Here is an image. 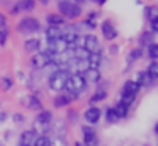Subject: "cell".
<instances>
[{
	"mask_svg": "<svg viewBox=\"0 0 158 146\" xmlns=\"http://www.w3.org/2000/svg\"><path fill=\"white\" fill-rule=\"evenodd\" d=\"M0 146H4V143H2V141H0Z\"/></svg>",
	"mask_w": 158,
	"mask_h": 146,
	"instance_id": "cell-43",
	"label": "cell"
},
{
	"mask_svg": "<svg viewBox=\"0 0 158 146\" xmlns=\"http://www.w3.org/2000/svg\"><path fill=\"white\" fill-rule=\"evenodd\" d=\"M144 15H146L148 19L156 17V7H146V9H144Z\"/></svg>",
	"mask_w": 158,
	"mask_h": 146,
	"instance_id": "cell-32",
	"label": "cell"
},
{
	"mask_svg": "<svg viewBox=\"0 0 158 146\" xmlns=\"http://www.w3.org/2000/svg\"><path fill=\"white\" fill-rule=\"evenodd\" d=\"M14 121H15V122H22V121H24V115L15 114V115H14Z\"/></svg>",
	"mask_w": 158,
	"mask_h": 146,
	"instance_id": "cell-36",
	"label": "cell"
},
{
	"mask_svg": "<svg viewBox=\"0 0 158 146\" xmlns=\"http://www.w3.org/2000/svg\"><path fill=\"white\" fill-rule=\"evenodd\" d=\"M19 12H21V10H19V5H14V7H12L10 14H14V15H15V14H19Z\"/></svg>",
	"mask_w": 158,
	"mask_h": 146,
	"instance_id": "cell-38",
	"label": "cell"
},
{
	"mask_svg": "<svg viewBox=\"0 0 158 146\" xmlns=\"http://www.w3.org/2000/svg\"><path fill=\"white\" fill-rule=\"evenodd\" d=\"M51 146H66V141H65V138H61V136H58V138H56L55 141H51Z\"/></svg>",
	"mask_w": 158,
	"mask_h": 146,
	"instance_id": "cell-33",
	"label": "cell"
},
{
	"mask_svg": "<svg viewBox=\"0 0 158 146\" xmlns=\"http://www.w3.org/2000/svg\"><path fill=\"white\" fill-rule=\"evenodd\" d=\"M92 2H97L99 5H104V3H106V0H92Z\"/></svg>",
	"mask_w": 158,
	"mask_h": 146,
	"instance_id": "cell-39",
	"label": "cell"
},
{
	"mask_svg": "<svg viewBox=\"0 0 158 146\" xmlns=\"http://www.w3.org/2000/svg\"><path fill=\"white\" fill-rule=\"evenodd\" d=\"M46 22H48V27H61L65 26V17L60 14H49L46 17Z\"/></svg>",
	"mask_w": 158,
	"mask_h": 146,
	"instance_id": "cell-13",
	"label": "cell"
},
{
	"mask_svg": "<svg viewBox=\"0 0 158 146\" xmlns=\"http://www.w3.org/2000/svg\"><path fill=\"white\" fill-rule=\"evenodd\" d=\"M26 107L31 109V111H43V104L36 95H29L26 98Z\"/></svg>",
	"mask_w": 158,
	"mask_h": 146,
	"instance_id": "cell-14",
	"label": "cell"
},
{
	"mask_svg": "<svg viewBox=\"0 0 158 146\" xmlns=\"http://www.w3.org/2000/svg\"><path fill=\"white\" fill-rule=\"evenodd\" d=\"M32 146H51V139L48 136H38Z\"/></svg>",
	"mask_w": 158,
	"mask_h": 146,
	"instance_id": "cell-26",
	"label": "cell"
},
{
	"mask_svg": "<svg viewBox=\"0 0 158 146\" xmlns=\"http://www.w3.org/2000/svg\"><path fill=\"white\" fill-rule=\"evenodd\" d=\"M100 115H102V112H100V109H97V107H89L85 111V121L89 122V124H95V122H99V119H100Z\"/></svg>",
	"mask_w": 158,
	"mask_h": 146,
	"instance_id": "cell-9",
	"label": "cell"
},
{
	"mask_svg": "<svg viewBox=\"0 0 158 146\" xmlns=\"http://www.w3.org/2000/svg\"><path fill=\"white\" fill-rule=\"evenodd\" d=\"M46 37L48 41H56L61 37V27H48L46 31Z\"/></svg>",
	"mask_w": 158,
	"mask_h": 146,
	"instance_id": "cell-18",
	"label": "cell"
},
{
	"mask_svg": "<svg viewBox=\"0 0 158 146\" xmlns=\"http://www.w3.org/2000/svg\"><path fill=\"white\" fill-rule=\"evenodd\" d=\"M141 56H143V49H139V48H138V49H133L129 54H127V61H129V63H133V61L139 60Z\"/></svg>",
	"mask_w": 158,
	"mask_h": 146,
	"instance_id": "cell-27",
	"label": "cell"
},
{
	"mask_svg": "<svg viewBox=\"0 0 158 146\" xmlns=\"http://www.w3.org/2000/svg\"><path fill=\"white\" fill-rule=\"evenodd\" d=\"M106 97H107V92L106 90H97L95 94L92 95V98H90V100H92V102H99V100H104Z\"/></svg>",
	"mask_w": 158,
	"mask_h": 146,
	"instance_id": "cell-31",
	"label": "cell"
},
{
	"mask_svg": "<svg viewBox=\"0 0 158 146\" xmlns=\"http://www.w3.org/2000/svg\"><path fill=\"white\" fill-rule=\"evenodd\" d=\"M102 34H104V37L106 39H109V41H112V39H116V36H117V31H116V27H114V24L110 22V20H104V24H102Z\"/></svg>",
	"mask_w": 158,
	"mask_h": 146,
	"instance_id": "cell-8",
	"label": "cell"
},
{
	"mask_svg": "<svg viewBox=\"0 0 158 146\" xmlns=\"http://www.w3.org/2000/svg\"><path fill=\"white\" fill-rule=\"evenodd\" d=\"M5 22H7V20H5V15H4V14H0V27L5 26Z\"/></svg>",
	"mask_w": 158,
	"mask_h": 146,
	"instance_id": "cell-37",
	"label": "cell"
},
{
	"mask_svg": "<svg viewBox=\"0 0 158 146\" xmlns=\"http://www.w3.org/2000/svg\"><path fill=\"white\" fill-rule=\"evenodd\" d=\"M17 5H19V10H22V12H32L36 5V0H21Z\"/></svg>",
	"mask_w": 158,
	"mask_h": 146,
	"instance_id": "cell-19",
	"label": "cell"
},
{
	"mask_svg": "<svg viewBox=\"0 0 158 146\" xmlns=\"http://www.w3.org/2000/svg\"><path fill=\"white\" fill-rule=\"evenodd\" d=\"M73 146H83V144H82V143H75Z\"/></svg>",
	"mask_w": 158,
	"mask_h": 146,
	"instance_id": "cell-42",
	"label": "cell"
},
{
	"mask_svg": "<svg viewBox=\"0 0 158 146\" xmlns=\"http://www.w3.org/2000/svg\"><path fill=\"white\" fill-rule=\"evenodd\" d=\"M39 20L38 19H32V17H26V19H22L21 22L17 24V31L22 34H32L36 32V31H39Z\"/></svg>",
	"mask_w": 158,
	"mask_h": 146,
	"instance_id": "cell-4",
	"label": "cell"
},
{
	"mask_svg": "<svg viewBox=\"0 0 158 146\" xmlns=\"http://www.w3.org/2000/svg\"><path fill=\"white\" fill-rule=\"evenodd\" d=\"M114 111H116L117 117H119V119H123V117H126V115H127V112H129V107H126L124 104L117 102V104H116V107H114Z\"/></svg>",
	"mask_w": 158,
	"mask_h": 146,
	"instance_id": "cell-23",
	"label": "cell"
},
{
	"mask_svg": "<svg viewBox=\"0 0 158 146\" xmlns=\"http://www.w3.org/2000/svg\"><path fill=\"white\" fill-rule=\"evenodd\" d=\"M83 49L89 51V53H95V51H100L99 48V39H97L94 34H89V36L83 37Z\"/></svg>",
	"mask_w": 158,
	"mask_h": 146,
	"instance_id": "cell-6",
	"label": "cell"
},
{
	"mask_svg": "<svg viewBox=\"0 0 158 146\" xmlns=\"http://www.w3.org/2000/svg\"><path fill=\"white\" fill-rule=\"evenodd\" d=\"M82 132H83V141H85V146H95L97 144V134H95V131H94L92 127L83 126Z\"/></svg>",
	"mask_w": 158,
	"mask_h": 146,
	"instance_id": "cell-7",
	"label": "cell"
},
{
	"mask_svg": "<svg viewBox=\"0 0 158 146\" xmlns=\"http://www.w3.org/2000/svg\"><path fill=\"white\" fill-rule=\"evenodd\" d=\"M106 119H107V122H116L117 119V114H116V111H114V107H109L106 111Z\"/></svg>",
	"mask_w": 158,
	"mask_h": 146,
	"instance_id": "cell-29",
	"label": "cell"
},
{
	"mask_svg": "<svg viewBox=\"0 0 158 146\" xmlns=\"http://www.w3.org/2000/svg\"><path fill=\"white\" fill-rule=\"evenodd\" d=\"M12 78L10 77H2L0 78V87H2V90H9V88H12Z\"/></svg>",
	"mask_w": 158,
	"mask_h": 146,
	"instance_id": "cell-28",
	"label": "cell"
},
{
	"mask_svg": "<svg viewBox=\"0 0 158 146\" xmlns=\"http://www.w3.org/2000/svg\"><path fill=\"white\" fill-rule=\"evenodd\" d=\"M134 97L136 95H133V94H127V92H121V104H124L126 107H131V104L134 102Z\"/></svg>",
	"mask_w": 158,
	"mask_h": 146,
	"instance_id": "cell-22",
	"label": "cell"
},
{
	"mask_svg": "<svg viewBox=\"0 0 158 146\" xmlns=\"http://www.w3.org/2000/svg\"><path fill=\"white\" fill-rule=\"evenodd\" d=\"M83 80H85V83H97L100 80V71L97 68H89L83 73Z\"/></svg>",
	"mask_w": 158,
	"mask_h": 146,
	"instance_id": "cell-11",
	"label": "cell"
},
{
	"mask_svg": "<svg viewBox=\"0 0 158 146\" xmlns=\"http://www.w3.org/2000/svg\"><path fill=\"white\" fill-rule=\"evenodd\" d=\"M49 63H51V56L48 53H44V51L34 53V56L31 58V66L36 68V70H43V68L49 66Z\"/></svg>",
	"mask_w": 158,
	"mask_h": 146,
	"instance_id": "cell-5",
	"label": "cell"
},
{
	"mask_svg": "<svg viewBox=\"0 0 158 146\" xmlns=\"http://www.w3.org/2000/svg\"><path fill=\"white\" fill-rule=\"evenodd\" d=\"M36 131H32V129H29V131H24L21 134V146H32L36 141Z\"/></svg>",
	"mask_w": 158,
	"mask_h": 146,
	"instance_id": "cell-12",
	"label": "cell"
},
{
	"mask_svg": "<svg viewBox=\"0 0 158 146\" xmlns=\"http://www.w3.org/2000/svg\"><path fill=\"white\" fill-rule=\"evenodd\" d=\"M51 119H53V114L49 111H39L38 117H36V124L38 126H43V127H48L49 124H51Z\"/></svg>",
	"mask_w": 158,
	"mask_h": 146,
	"instance_id": "cell-10",
	"label": "cell"
},
{
	"mask_svg": "<svg viewBox=\"0 0 158 146\" xmlns=\"http://www.w3.org/2000/svg\"><path fill=\"white\" fill-rule=\"evenodd\" d=\"M144 71L150 75L151 80H156V78H158V63H156V60H151V63L148 65V68Z\"/></svg>",
	"mask_w": 158,
	"mask_h": 146,
	"instance_id": "cell-20",
	"label": "cell"
},
{
	"mask_svg": "<svg viewBox=\"0 0 158 146\" xmlns=\"http://www.w3.org/2000/svg\"><path fill=\"white\" fill-rule=\"evenodd\" d=\"M87 87L85 80H83V75L80 73H73L68 77V80H66V85H65V90L66 92H72V94H77L80 95V92H83Z\"/></svg>",
	"mask_w": 158,
	"mask_h": 146,
	"instance_id": "cell-2",
	"label": "cell"
},
{
	"mask_svg": "<svg viewBox=\"0 0 158 146\" xmlns=\"http://www.w3.org/2000/svg\"><path fill=\"white\" fill-rule=\"evenodd\" d=\"M7 37H9V29L7 26H2L0 27V46H4L7 43Z\"/></svg>",
	"mask_w": 158,
	"mask_h": 146,
	"instance_id": "cell-30",
	"label": "cell"
},
{
	"mask_svg": "<svg viewBox=\"0 0 158 146\" xmlns=\"http://www.w3.org/2000/svg\"><path fill=\"white\" fill-rule=\"evenodd\" d=\"M153 43V32L151 31H148V32H143L139 37V44H144V46H148V44Z\"/></svg>",
	"mask_w": 158,
	"mask_h": 146,
	"instance_id": "cell-25",
	"label": "cell"
},
{
	"mask_svg": "<svg viewBox=\"0 0 158 146\" xmlns=\"http://www.w3.org/2000/svg\"><path fill=\"white\" fill-rule=\"evenodd\" d=\"M72 2H73V0H72Z\"/></svg>",
	"mask_w": 158,
	"mask_h": 146,
	"instance_id": "cell-44",
	"label": "cell"
},
{
	"mask_svg": "<svg viewBox=\"0 0 158 146\" xmlns=\"http://www.w3.org/2000/svg\"><path fill=\"white\" fill-rule=\"evenodd\" d=\"M89 66L90 68H99L100 63H102V53L100 51H95V53H90L89 54Z\"/></svg>",
	"mask_w": 158,
	"mask_h": 146,
	"instance_id": "cell-16",
	"label": "cell"
},
{
	"mask_svg": "<svg viewBox=\"0 0 158 146\" xmlns=\"http://www.w3.org/2000/svg\"><path fill=\"white\" fill-rule=\"evenodd\" d=\"M58 10H60V15L68 17V19H75L82 14V9L72 0H61L58 3Z\"/></svg>",
	"mask_w": 158,
	"mask_h": 146,
	"instance_id": "cell-3",
	"label": "cell"
},
{
	"mask_svg": "<svg viewBox=\"0 0 158 146\" xmlns=\"http://www.w3.org/2000/svg\"><path fill=\"white\" fill-rule=\"evenodd\" d=\"M48 2H49V0H39V3H43V5H46Z\"/></svg>",
	"mask_w": 158,
	"mask_h": 146,
	"instance_id": "cell-41",
	"label": "cell"
},
{
	"mask_svg": "<svg viewBox=\"0 0 158 146\" xmlns=\"http://www.w3.org/2000/svg\"><path fill=\"white\" fill-rule=\"evenodd\" d=\"M146 54L151 58V60H156V58H158V44H156V43L148 44V48H146Z\"/></svg>",
	"mask_w": 158,
	"mask_h": 146,
	"instance_id": "cell-24",
	"label": "cell"
},
{
	"mask_svg": "<svg viewBox=\"0 0 158 146\" xmlns=\"http://www.w3.org/2000/svg\"><path fill=\"white\" fill-rule=\"evenodd\" d=\"M155 80H151L150 78V75L146 73V71H139V73H138V80H136V83L139 85H150V83H153Z\"/></svg>",
	"mask_w": 158,
	"mask_h": 146,
	"instance_id": "cell-21",
	"label": "cell"
},
{
	"mask_svg": "<svg viewBox=\"0 0 158 146\" xmlns=\"http://www.w3.org/2000/svg\"><path fill=\"white\" fill-rule=\"evenodd\" d=\"M83 24H85V26L87 27H90V29H94V27H95V22H94V20H85V22H83Z\"/></svg>",
	"mask_w": 158,
	"mask_h": 146,
	"instance_id": "cell-35",
	"label": "cell"
},
{
	"mask_svg": "<svg viewBox=\"0 0 158 146\" xmlns=\"http://www.w3.org/2000/svg\"><path fill=\"white\" fill-rule=\"evenodd\" d=\"M139 85L136 83V80H127L126 83H124V88H123V92H127V94H133V95H136L138 92H139Z\"/></svg>",
	"mask_w": 158,
	"mask_h": 146,
	"instance_id": "cell-17",
	"label": "cell"
},
{
	"mask_svg": "<svg viewBox=\"0 0 158 146\" xmlns=\"http://www.w3.org/2000/svg\"><path fill=\"white\" fill-rule=\"evenodd\" d=\"M39 46H41V41L38 37H31L24 43V49L29 51V53H38L39 51Z\"/></svg>",
	"mask_w": 158,
	"mask_h": 146,
	"instance_id": "cell-15",
	"label": "cell"
},
{
	"mask_svg": "<svg viewBox=\"0 0 158 146\" xmlns=\"http://www.w3.org/2000/svg\"><path fill=\"white\" fill-rule=\"evenodd\" d=\"M68 77H70V73L66 70H56L55 73L49 77V80H48L49 88L55 90V92H63V90H65V85H66Z\"/></svg>",
	"mask_w": 158,
	"mask_h": 146,
	"instance_id": "cell-1",
	"label": "cell"
},
{
	"mask_svg": "<svg viewBox=\"0 0 158 146\" xmlns=\"http://www.w3.org/2000/svg\"><path fill=\"white\" fill-rule=\"evenodd\" d=\"M5 121V114H0V122H4Z\"/></svg>",
	"mask_w": 158,
	"mask_h": 146,
	"instance_id": "cell-40",
	"label": "cell"
},
{
	"mask_svg": "<svg viewBox=\"0 0 158 146\" xmlns=\"http://www.w3.org/2000/svg\"><path fill=\"white\" fill-rule=\"evenodd\" d=\"M150 26H151V32H156L158 31V17H153V19H150Z\"/></svg>",
	"mask_w": 158,
	"mask_h": 146,
	"instance_id": "cell-34",
	"label": "cell"
}]
</instances>
